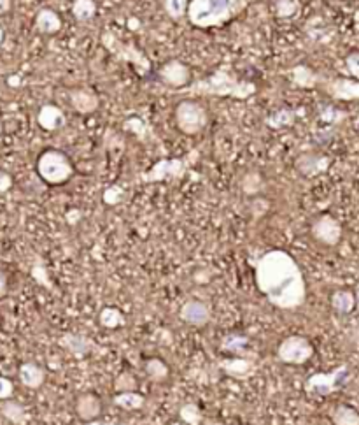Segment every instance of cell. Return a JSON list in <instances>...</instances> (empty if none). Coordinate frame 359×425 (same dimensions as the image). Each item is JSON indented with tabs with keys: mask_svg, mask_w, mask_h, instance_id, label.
<instances>
[{
	"mask_svg": "<svg viewBox=\"0 0 359 425\" xmlns=\"http://www.w3.org/2000/svg\"><path fill=\"white\" fill-rule=\"evenodd\" d=\"M256 286L272 306L298 310L307 300V283L293 255L270 250L256 264Z\"/></svg>",
	"mask_w": 359,
	"mask_h": 425,
	"instance_id": "obj_1",
	"label": "cell"
},
{
	"mask_svg": "<svg viewBox=\"0 0 359 425\" xmlns=\"http://www.w3.org/2000/svg\"><path fill=\"white\" fill-rule=\"evenodd\" d=\"M183 90L188 95H205V97L212 95V97H232L239 99V101H247L258 91V87L252 81L240 80L225 65L219 67L211 76L191 81Z\"/></svg>",
	"mask_w": 359,
	"mask_h": 425,
	"instance_id": "obj_2",
	"label": "cell"
},
{
	"mask_svg": "<svg viewBox=\"0 0 359 425\" xmlns=\"http://www.w3.org/2000/svg\"><path fill=\"white\" fill-rule=\"evenodd\" d=\"M254 0H190L188 20L193 27H223Z\"/></svg>",
	"mask_w": 359,
	"mask_h": 425,
	"instance_id": "obj_3",
	"label": "cell"
},
{
	"mask_svg": "<svg viewBox=\"0 0 359 425\" xmlns=\"http://www.w3.org/2000/svg\"><path fill=\"white\" fill-rule=\"evenodd\" d=\"M39 178L51 186L65 185L74 176V165L70 158L60 150H46L39 155L37 164Z\"/></svg>",
	"mask_w": 359,
	"mask_h": 425,
	"instance_id": "obj_4",
	"label": "cell"
},
{
	"mask_svg": "<svg viewBox=\"0 0 359 425\" xmlns=\"http://www.w3.org/2000/svg\"><path fill=\"white\" fill-rule=\"evenodd\" d=\"M100 42L116 60L123 63H131L135 69V72L141 76H148L151 72V62L145 56V53L142 49H138L135 44L130 42H123L115 32L104 30L100 35Z\"/></svg>",
	"mask_w": 359,
	"mask_h": 425,
	"instance_id": "obj_5",
	"label": "cell"
},
{
	"mask_svg": "<svg viewBox=\"0 0 359 425\" xmlns=\"http://www.w3.org/2000/svg\"><path fill=\"white\" fill-rule=\"evenodd\" d=\"M176 125L186 136H195V134H200L202 130L207 127L209 123V115L207 109L197 101H191V99H184L179 104L176 106Z\"/></svg>",
	"mask_w": 359,
	"mask_h": 425,
	"instance_id": "obj_6",
	"label": "cell"
},
{
	"mask_svg": "<svg viewBox=\"0 0 359 425\" xmlns=\"http://www.w3.org/2000/svg\"><path fill=\"white\" fill-rule=\"evenodd\" d=\"M198 158V151H191L184 158H162L156 162L149 171L142 175V182L144 183H158L167 182V179H179L183 178L191 167L195 160Z\"/></svg>",
	"mask_w": 359,
	"mask_h": 425,
	"instance_id": "obj_7",
	"label": "cell"
},
{
	"mask_svg": "<svg viewBox=\"0 0 359 425\" xmlns=\"http://www.w3.org/2000/svg\"><path fill=\"white\" fill-rule=\"evenodd\" d=\"M349 380V366L342 364V366L335 367L329 373H315L305 380V392L311 395H318V398H326L332 395L333 392L340 391Z\"/></svg>",
	"mask_w": 359,
	"mask_h": 425,
	"instance_id": "obj_8",
	"label": "cell"
},
{
	"mask_svg": "<svg viewBox=\"0 0 359 425\" xmlns=\"http://www.w3.org/2000/svg\"><path fill=\"white\" fill-rule=\"evenodd\" d=\"M315 348L305 336H287L277 346V359L286 366H303L314 357Z\"/></svg>",
	"mask_w": 359,
	"mask_h": 425,
	"instance_id": "obj_9",
	"label": "cell"
},
{
	"mask_svg": "<svg viewBox=\"0 0 359 425\" xmlns=\"http://www.w3.org/2000/svg\"><path fill=\"white\" fill-rule=\"evenodd\" d=\"M311 234L318 243L333 248L342 241L344 229L342 223H340L335 216L325 212V215H319L318 218L312 222Z\"/></svg>",
	"mask_w": 359,
	"mask_h": 425,
	"instance_id": "obj_10",
	"label": "cell"
},
{
	"mask_svg": "<svg viewBox=\"0 0 359 425\" xmlns=\"http://www.w3.org/2000/svg\"><path fill=\"white\" fill-rule=\"evenodd\" d=\"M158 80L170 88H186L191 83V70L181 60H169L159 67Z\"/></svg>",
	"mask_w": 359,
	"mask_h": 425,
	"instance_id": "obj_11",
	"label": "cell"
},
{
	"mask_svg": "<svg viewBox=\"0 0 359 425\" xmlns=\"http://www.w3.org/2000/svg\"><path fill=\"white\" fill-rule=\"evenodd\" d=\"M102 413H104V402H102L100 395L95 392H83L77 395L76 399V417L83 424L95 422L100 420Z\"/></svg>",
	"mask_w": 359,
	"mask_h": 425,
	"instance_id": "obj_12",
	"label": "cell"
},
{
	"mask_svg": "<svg viewBox=\"0 0 359 425\" xmlns=\"http://www.w3.org/2000/svg\"><path fill=\"white\" fill-rule=\"evenodd\" d=\"M325 91L335 101H359V81L354 77H335L325 83Z\"/></svg>",
	"mask_w": 359,
	"mask_h": 425,
	"instance_id": "obj_13",
	"label": "cell"
},
{
	"mask_svg": "<svg viewBox=\"0 0 359 425\" xmlns=\"http://www.w3.org/2000/svg\"><path fill=\"white\" fill-rule=\"evenodd\" d=\"M332 165V158L321 153H301L294 160V169L303 178H315L319 175H325Z\"/></svg>",
	"mask_w": 359,
	"mask_h": 425,
	"instance_id": "obj_14",
	"label": "cell"
},
{
	"mask_svg": "<svg viewBox=\"0 0 359 425\" xmlns=\"http://www.w3.org/2000/svg\"><path fill=\"white\" fill-rule=\"evenodd\" d=\"M179 318L191 327H204L211 320V310L202 300H186L181 306Z\"/></svg>",
	"mask_w": 359,
	"mask_h": 425,
	"instance_id": "obj_15",
	"label": "cell"
},
{
	"mask_svg": "<svg viewBox=\"0 0 359 425\" xmlns=\"http://www.w3.org/2000/svg\"><path fill=\"white\" fill-rule=\"evenodd\" d=\"M46 378H48V373L37 362H23L18 367V380L25 388L39 391L46 383Z\"/></svg>",
	"mask_w": 359,
	"mask_h": 425,
	"instance_id": "obj_16",
	"label": "cell"
},
{
	"mask_svg": "<svg viewBox=\"0 0 359 425\" xmlns=\"http://www.w3.org/2000/svg\"><path fill=\"white\" fill-rule=\"evenodd\" d=\"M70 106L79 115H91L100 106V99L91 88H76L70 91Z\"/></svg>",
	"mask_w": 359,
	"mask_h": 425,
	"instance_id": "obj_17",
	"label": "cell"
},
{
	"mask_svg": "<svg viewBox=\"0 0 359 425\" xmlns=\"http://www.w3.org/2000/svg\"><path fill=\"white\" fill-rule=\"evenodd\" d=\"M60 346H62L65 352H69L70 355H74L76 359H86L91 352H93V341L90 338L83 334H63L60 338Z\"/></svg>",
	"mask_w": 359,
	"mask_h": 425,
	"instance_id": "obj_18",
	"label": "cell"
},
{
	"mask_svg": "<svg viewBox=\"0 0 359 425\" xmlns=\"http://www.w3.org/2000/svg\"><path fill=\"white\" fill-rule=\"evenodd\" d=\"M37 123L46 132H55L65 125V113L55 104H44L39 109Z\"/></svg>",
	"mask_w": 359,
	"mask_h": 425,
	"instance_id": "obj_19",
	"label": "cell"
},
{
	"mask_svg": "<svg viewBox=\"0 0 359 425\" xmlns=\"http://www.w3.org/2000/svg\"><path fill=\"white\" fill-rule=\"evenodd\" d=\"M287 76H289L291 83H293L294 87L303 88V90H312V88H315L321 83V76L307 65H294L293 69L287 72Z\"/></svg>",
	"mask_w": 359,
	"mask_h": 425,
	"instance_id": "obj_20",
	"label": "cell"
},
{
	"mask_svg": "<svg viewBox=\"0 0 359 425\" xmlns=\"http://www.w3.org/2000/svg\"><path fill=\"white\" fill-rule=\"evenodd\" d=\"M63 27V21L60 14L53 9H41L35 16V28L44 35L58 34Z\"/></svg>",
	"mask_w": 359,
	"mask_h": 425,
	"instance_id": "obj_21",
	"label": "cell"
},
{
	"mask_svg": "<svg viewBox=\"0 0 359 425\" xmlns=\"http://www.w3.org/2000/svg\"><path fill=\"white\" fill-rule=\"evenodd\" d=\"M329 304H332L333 311L339 315H351L358 307L356 292L347 288L335 290L329 297Z\"/></svg>",
	"mask_w": 359,
	"mask_h": 425,
	"instance_id": "obj_22",
	"label": "cell"
},
{
	"mask_svg": "<svg viewBox=\"0 0 359 425\" xmlns=\"http://www.w3.org/2000/svg\"><path fill=\"white\" fill-rule=\"evenodd\" d=\"M219 367H221L228 376L237 378V380H245V378H249L254 373V364L247 359H242V357L225 359L219 364Z\"/></svg>",
	"mask_w": 359,
	"mask_h": 425,
	"instance_id": "obj_23",
	"label": "cell"
},
{
	"mask_svg": "<svg viewBox=\"0 0 359 425\" xmlns=\"http://www.w3.org/2000/svg\"><path fill=\"white\" fill-rule=\"evenodd\" d=\"M0 413L6 420H9L14 425H27L28 424V413L23 405L13 401V399H6L0 401Z\"/></svg>",
	"mask_w": 359,
	"mask_h": 425,
	"instance_id": "obj_24",
	"label": "cell"
},
{
	"mask_svg": "<svg viewBox=\"0 0 359 425\" xmlns=\"http://www.w3.org/2000/svg\"><path fill=\"white\" fill-rule=\"evenodd\" d=\"M112 402L124 412H137L142 410L145 405V398L138 392H118V394L112 398Z\"/></svg>",
	"mask_w": 359,
	"mask_h": 425,
	"instance_id": "obj_25",
	"label": "cell"
},
{
	"mask_svg": "<svg viewBox=\"0 0 359 425\" xmlns=\"http://www.w3.org/2000/svg\"><path fill=\"white\" fill-rule=\"evenodd\" d=\"M249 346V338L239 332H232V334H226L221 339V350L230 355H242L245 352V348Z\"/></svg>",
	"mask_w": 359,
	"mask_h": 425,
	"instance_id": "obj_26",
	"label": "cell"
},
{
	"mask_svg": "<svg viewBox=\"0 0 359 425\" xmlns=\"http://www.w3.org/2000/svg\"><path fill=\"white\" fill-rule=\"evenodd\" d=\"M144 373L148 374L149 380L152 381H165L170 376V367L169 364L163 362L158 357H151L144 362Z\"/></svg>",
	"mask_w": 359,
	"mask_h": 425,
	"instance_id": "obj_27",
	"label": "cell"
},
{
	"mask_svg": "<svg viewBox=\"0 0 359 425\" xmlns=\"http://www.w3.org/2000/svg\"><path fill=\"white\" fill-rule=\"evenodd\" d=\"M333 425H359V413L353 406L339 405L332 410Z\"/></svg>",
	"mask_w": 359,
	"mask_h": 425,
	"instance_id": "obj_28",
	"label": "cell"
},
{
	"mask_svg": "<svg viewBox=\"0 0 359 425\" xmlns=\"http://www.w3.org/2000/svg\"><path fill=\"white\" fill-rule=\"evenodd\" d=\"M240 186L245 196H258V194H261L263 189H265V179H263L261 172L249 171L245 172L244 178H242Z\"/></svg>",
	"mask_w": 359,
	"mask_h": 425,
	"instance_id": "obj_29",
	"label": "cell"
},
{
	"mask_svg": "<svg viewBox=\"0 0 359 425\" xmlns=\"http://www.w3.org/2000/svg\"><path fill=\"white\" fill-rule=\"evenodd\" d=\"M123 129L126 130V132L133 134L141 143H145V141L149 139V136H151V129H149V125L144 122V120L138 118V116H130V118L124 120Z\"/></svg>",
	"mask_w": 359,
	"mask_h": 425,
	"instance_id": "obj_30",
	"label": "cell"
},
{
	"mask_svg": "<svg viewBox=\"0 0 359 425\" xmlns=\"http://www.w3.org/2000/svg\"><path fill=\"white\" fill-rule=\"evenodd\" d=\"M72 14L79 23L90 21L97 14V2L95 0H74Z\"/></svg>",
	"mask_w": 359,
	"mask_h": 425,
	"instance_id": "obj_31",
	"label": "cell"
},
{
	"mask_svg": "<svg viewBox=\"0 0 359 425\" xmlns=\"http://www.w3.org/2000/svg\"><path fill=\"white\" fill-rule=\"evenodd\" d=\"M98 322H100V325L104 329L115 331V329L124 325V317L118 307H104L100 311V315H98Z\"/></svg>",
	"mask_w": 359,
	"mask_h": 425,
	"instance_id": "obj_32",
	"label": "cell"
},
{
	"mask_svg": "<svg viewBox=\"0 0 359 425\" xmlns=\"http://www.w3.org/2000/svg\"><path fill=\"white\" fill-rule=\"evenodd\" d=\"M294 113L291 109H279V111L272 113V115L266 118V125L270 129H286V127H291L294 123Z\"/></svg>",
	"mask_w": 359,
	"mask_h": 425,
	"instance_id": "obj_33",
	"label": "cell"
},
{
	"mask_svg": "<svg viewBox=\"0 0 359 425\" xmlns=\"http://www.w3.org/2000/svg\"><path fill=\"white\" fill-rule=\"evenodd\" d=\"M163 9L172 20H183L184 16H188L190 0H163Z\"/></svg>",
	"mask_w": 359,
	"mask_h": 425,
	"instance_id": "obj_34",
	"label": "cell"
},
{
	"mask_svg": "<svg viewBox=\"0 0 359 425\" xmlns=\"http://www.w3.org/2000/svg\"><path fill=\"white\" fill-rule=\"evenodd\" d=\"M181 420L188 425H198L202 422V410L195 402H186L179 410Z\"/></svg>",
	"mask_w": 359,
	"mask_h": 425,
	"instance_id": "obj_35",
	"label": "cell"
},
{
	"mask_svg": "<svg viewBox=\"0 0 359 425\" xmlns=\"http://www.w3.org/2000/svg\"><path fill=\"white\" fill-rule=\"evenodd\" d=\"M300 11V2L298 0H277L275 4V14L282 20L296 16Z\"/></svg>",
	"mask_w": 359,
	"mask_h": 425,
	"instance_id": "obj_36",
	"label": "cell"
},
{
	"mask_svg": "<svg viewBox=\"0 0 359 425\" xmlns=\"http://www.w3.org/2000/svg\"><path fill=\"white\" fill-rule=\"evenodd\" d=\"M137 388V378L130 373V371H123L116 376L115 380V391L118 392H133Z\"/></svg>",
	"mask_w": 359,
	"mask_h": 425,
	"instance_id": "obj_37",
	"label": "cell"
},
{
	"mask_svg": "<svg viewBox=\"0 0 359 425\" xmlns=\"http://www.w3.org/2000/svg\"><path fill=\"white\" fill-rule=\"evenodd\" d=\"M123 197H124V190L121 189L119 185H112L109 186V189H105L102 199H104V203L107 204V206H118L121 201H123Z\"/></svg>",
	"mask_w": 359,
	"mask_h": 425,
	"instance_id": "obj_38",
	"label": "cell"
},
{
	"mask_svg": "<svg viewBox=\"0 0 359 425\" xmlns=\"http://www.w3.org/2000/svg\"><path fill=\"white\" fill-rule=\"evenodd\" d=\"M346 69L354 80L359 81V51L351 53L349 56L346 58Z\"/></svg>",
	"mask_w": 359,
	"mask_h": 425,
	"instance_id": "obj_39",
	"label": "cell"
},
{
	"mask_svg": "<svg viewBox=\"0 0 359 425\" xmlns=\"http://www.w3.org/2000/svg\"><path fill=\"white\" fill-rule=\"evenodd\" d=\"M14 395V383L6 376H0V401H6Z\"/></svg>",
	"mask_w": 359,
	"mask_h": 425,
	"instance_id": "obj_40",
	"label": "cell"
},
{
	"mask_svg": "<svg viewBox=\"0 0 359 425\" xmlns=\"http://www.w3.org/2000/svg\"><path fill=\"white\" fill-rule=\"evenodd\" d=\"M342 118H346V113H340V111H337V109H333V108H326L325 111L321 113L322 122L339 123Z\"/></svg>",
	"mask_w": 359,
	"mask_h": 425,
	"instance_id": "obj_41",
	"label": "cell"
},
{
	"mask_svg": "<svg viewBox=\"0 0 359 425\" xmlns=\"http://www.w3.org/2000/svg\"><path fill=\"white\" fill-rule=\"evenodd\" d=\"M9 293V274H7L6 269L0 265V299L7 297Z\"/></svg>",
	"mask_w": 359,
	"mask_h": 425,
	"instance_id": "obj_42",
	"label": "cell"
},
{
	"mask_svg": "<svg viewBox=\"0 0 359 425\" xmlns=\"http://www.w3.org/2000/svg\"><path fill=\"white\" fill-rule=\"evenodd\" d=\"M13 189V176L6 171H0V194H6Z\"/></svg>",
	"mask_w": 359,
	"mask_h": 425,
	"instance_id": "obj_43",
	"label": "cell"
},
{
	"mask_svg": "<svg viewBox=\"0 0 359 425\" xmlns=\"http://www.w3.org/2000/svg\"><path fill=\"white\" fill-rule=\"evenodd\" d=\"M79 218H81V211L79 210H72V211L67 212V220H69L70 223L79 222Z\"/></svg>",
	"mask_w": 359,
	"mask_h": 425,
	"instance_id": "obj_44",
	"label": "cell"
},
{
	"mask_svg": "<svg viewBox=\"0 0 359 425\" xmlns=\"http://www.w3.org/2000/svg\"><path fill=\"white\" fill-rule=\"evenodd\" d=\"M11 11V0H0V16Z\"/></svg>",
	"mask_w": 359,
	"mask_h": 425,
	"instance_id": "obj_45",
	"label": "cell"
},
{
	"mask_svg": "<svg viewBox=\"0 0 359 425\" xmlns=\"http://www.w3.org/2000/svg\"><path fill=\"white\" fill-rule=\"evenodd\" d=\"M128 25H130V30H138V28H141V21H138L137 18H130Z\"/></svg>",
	"mask_w": 359,
	"mask_h": 425,
	"instance_id": "obj_46",
	"label": "cell"
},
{
	"mask_svg": "<svg viewBox=\"0 0 359 425\" xmlns=\"http://www.w3.org/2000/svg\"><path fill=\"white\" fill-rule=\"evenodd\" d=\"M7 83H9L11 87H20L21 81H20V77H18V76H11V77H9V81H7Z\"/></svg>",
	"mask_w": 359,
	"mask_h": 425,
	"instance_id": "obj_47",
	"label": "cell"
},
{
	"mask_svg": "<svg viewBox=\"0 0 359 425\" xmlns=\"http://www.w3.org/2000/svg\"><path fill=\"white\" fill-rule=\"evenodd\" d=\"M83 425H118V424H115V422H104V420H95V422L83 424Z\"/></svg>",
	"mask_w": 359,
	"mask_h": 425,
	"instance_id": "obj_48",
	"label": "cell"
},
{
	"mask_svg": "<svg viewBox=\"0 0 359 425\" xmlns=\"http://www.w3.org/2000/svg\"><path fill=\"white\" fill-rule=\"evenodd\" d=\"M2 42H4V30L0 28V44H2Z\"/></svg>",
	"mask_w": 359,
	"mask_h": 425,
	"instance_id": "obj_49",
	"label": "cell"
},
{
	"mask_svg": "<svg viewBox=\"0 0 359 425\" xmlns=\"http://www.w3.org/2000/svg\"><path fill=\"white\" fill-rule=\"evenodd\" d=\"M174 425H188V424H184L183 420H181V422H177V424H174Z\"/></svg>",
	"mask_w": 359,
	"mask_h": 425,
	"instance_id": "obj_50",
	"label": "cell"
},
{
	"mask_svg": "<svg viewBox=\"0 0 359 425\" xmlns=\"http://www.w3.org/2000/svg\"><path fill=\"white\" fill-rule=\"evenodd\" d=\"M0 132H2V120H0Z\"/></svg>",
	"mask_w": 359,
	"mask_h": 425,
	"instance_id": "obj_51",
	"label": "cell"
},
{
	"mask_svg": "<svg viewBox=\"0 0 359 425\" xmlns=\"http://www.w3.org/2000/svg\"><path fill=\"white\" fill-rule=\"evenodd\" d=\"M212 425H221V424H212Z\"/></svg>",
	"mask_w": 359,
	"mask_h": 425,
	"instance_id": "obj_52",
	"label": "cell"
}]
</instances>
